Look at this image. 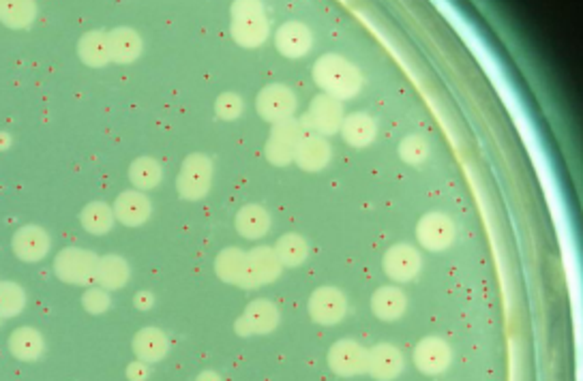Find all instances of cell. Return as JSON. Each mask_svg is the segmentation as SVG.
Instances as JSON below:
<instances>
[{
  "mask_svg": "<svg viewBox=\"0 0 583 381\" xmlns=\"http://www.w3.org/2000/svg\"><path fill=\"white\" fill-rule=\"evenodd\" d=\"M313 80L322 88L324 95L337 99L341 103L354 99L362 88L361 71L339 54H324L318 58L313 65Z\"/></svg>",
  "mask_w": 583,
  "mask_h": 381,
  "instance_id": "1",
  "label": "cell"
},
{
  "mask_svg": "<svg viewBox=\"0 0 583 381\" xmlns=\"http://www.w3.org/2000/svg\"><path fill=\"white\" fill-rule=\"evenodd\" d=\"M230 32L240 48H260L271 35V22L260 3H234Z\"/></svg>",
  "mask_w": 583,
  "mask_h": 381,
  "instance_id": "2",
  "label": "cell"
},
{
  "mask_svg": "<svg viewBox=\"0 0 583 381\" xmlns=\"http://www.w3.org/2000/svg\"><path fill=\"white\" fill-rule=\"evenodd\" d=\"M97 253L80 247H67L54 259V274L69 285H91L97 277Z\"/></svg>",
  "mask_w": 583,
  "mask_h": 381,
  "instance_id": "3",
  "label": "cell"
},
{
  "mask_svg": "<svg viewBox=\"0 0 583 381\" xmlns=\"http://www.w3.org/2000/svg\"><path fill=\"white\" fill-rule=\"evenodd\" d=\"M213 182V161L202 152H191L180 165L176 191L187 202L204 200L211 191Z\"/></svg>",
  "mask_w": 583,
  "mask_h": 381,
  "instance_id": "4",
  "label": "cell"
},
{
  "mask_svg": "<svg viewBox=\"0 0 583 381\" xmlns=\"http://www.w3.org/2000/svg\"><path fill=\"white\" fill-rule=\"evenodd\" d=\"M307 135L305 126L300 125L299 118L282 120V123L273 125L271 137H268L266 146H264V154H266L268 163L277 165V168H283V165H290L294 161V151L299 146L302 137Z\"/></svg>",
  "mask_w": 583,
  "mask_h": 381,
  "instance_id": "5",
  "label": "cell"
},
{
  "mask_svg": "<svg viewBox=\"0 0 583 381\" xmlns=\"http://www.w3.org/2000/svg\"><path fill=\"white\" fill-rule=\"evenodd\" d=\"M344 118V103L322 92V95L313 97L309 109L302 114L300 125L305 126L307 134L328 137L339 134Z\"/></svg>",
  "mask_w": 583,
  "mask_h": 381,
  "instance_id": "6",
  "label": "cell"
},
{
  "mask_svg": "<svg viewBox=\"0 0 583 381\" xmlns=\"http://www.w3.org/2000/svg\"><path fill=\"white\" fill-rule=\"evenodd\" d=\"M282 270L283 266L277 259V255H274L273 247H253L251 251H247L245 273L239 287L256 290V287L268 285L282 277Z\"/></svg>",
  "mask_w": 583,
  "mask_h": 381,
  "instance_id": "7",
  "label": "cell"
},
{
  "mask_svg": "<svg viewBox=\"0 0 583 381\" xmlns=\"http://www.w3.org/2000/svg\"><path fill=\"white\" fill-rule=\"evenodd\" d=\"M455 236H457V228L453 219L444 212H427L416 223V240L427 251H447L455 242Z\"/></svg>",
  "mask_w": 583,
  "mask_h": 381,
  "instance_id": "8",
  "label": "cell"
},
{
  "mask_svg": "<svg viewBox=\"0 0 583 381\" xmlns=\"http://www.w3.org/2000/svg\"><path fill=\"white\" fill-rule=\"evenodd\" d=\"M307 311H309V317L316 324L337 325L339 322H344L345 313H348V300H345V294L337 290V287L324 285L318 287L309 296Z\"/></svg>",
  "mask_w": 583,
  "mask_h": 381,
  "instance_id": "9",
  "label": "cell"
},
{
  "mask_svg": "<svg viewBox=\"0 0 583 381\" xmlns=\"http://www.w3.org/2000/svg\"><path fill=\"white\" fill-rule=\"evenodd\" d=\"M256 109L264 120L277 125L294 116L296 95L285 84H268L257 92Z\"/></svg>",
  "mask_w": 583,
  "mask_h": 381,
  "instance_id": "10",
  "label": "cell"
},
{
  "mask_svg": "<svg viewBox=\"0 0 583 381\" xmlns=\"http://www.w3.org/2000/svg\"><path fill=\"white\" fill-rule=\"evenodd\" d=\"M367 360H370V350L356 343L354 339L337 341L326 356L328 367L339 377H356V375L367 373Z\"/></svg>",
  "mask_w": 583,
  "mask_h": 381,
  "instance_id": "11",
  "label": "cell"
},
{
  "mask_svg": "<svg viewBox=\"0 0 583 381\" xmlns=\"http://www.w3.org/2000/svg\"><path fill=\"white\" fill-rule=\"evenodd\" d=\"M279 325V308L266 298H257L251 300L247 308L236 319L234 330L239 336H253V334H268Z\"/></svg>",
  "mask_w": 583,
  "mask_h": 381,
  "instance_id": "12",
  "label": "cell"
},
{
  "mask_svg": "<svg viewBox=\"0 0 583 381\" xmlns=\"http://www.w3.org/2000/svg\"><path fill=\"white\" fill-rule=\"evenodd\" d=\"M11 248L20 262L37 264L48 257L52 248V236L41 225H22L11 238Z\"/></svg>",
  "mask_w": 583,
  "mask_h": 381,
  "instance_id": "13",
  "label": "cell"
},
{
  "mask_svg": "<svg viewBox=\"0 0 583 381\" xmlns=\"http://www.w3.org/2000/svg\"><path fill=\"white\" fill-rule=\"evenodd\" d=\"M382 268L387 273L388 279L397 281V283H408V281L416 279L418 273L422 268V257L412 245H393L384 253Z\"/></svg>",
  "mask_w": 583,
  "mask_h": 381,
  "instance_id": "14",
  "label": "cell"
},
{
  "mask_svg": "<svg viewBox=\"0 0 583 381\" xmlns=\"http://www.w3.org/2000/svg\"><path fill=\"white\" fill-rule=\"evenodd\" d=\"M414 364L421 373L425 375H439L444 373L453 362V351L450 345L439 336H425L418 341L414 347Z\"/></svg>",
  "mask_w": 583,
  "mask_h": 381,
  "instance_id": "15",
  "label": "cell"
},
{
  "mask_svg": "<svg viewBox=\"0 0 583 381\" xmlns=\"http://www.w3.org/2000/svg\"><path fill=\"white\" fill-rule=\"evenodd\" d=\"M274 48L285 58H302L313 48V32L302 22H283L274 32Z\"/></svg>",
  "mask_w": 583,
  "mask_h": 381,
  "instance_id": "16",
  "label": "cell"
},
{
  "mask_svg": "<svg viewBox=\"0 0 583 381\" xmlns=\"http://www.w3.org/2000/svg\"><path fill=\"white\" fill-rule=\"evenodd\" d=\"M331 143L326 142V137H320L316 134H307L294 151V163L299 165L300 169L311 174L322 172V169L331 163Z\"/></svg>",
  "mask_w": 583,
  "mask_h": 381,
  "instance_id": "17",
  "label": "cell"
},
{
  "mask_svg": "<svg viewBox=\"0 0 583 381\" xmlns=\"http://www.w3.org/2000/svg\"><path fill=\"white\" fill-rule=\"evenodd\" d=\"M114 217H117L125 228H140L151 219L152 203L142 191L129 189L123 191L114 202Z\"/></svg>",
  "mask_w": 583,
  "mask_h": 381,
  "instance_id": "18",
  "label": "cell"
},
{
  "mask_svg": "<svg viewBox=\"0 0 583 381\" xmlns=\"http://www.w3.org/2000/svg\"><path fill=\"white\" fill-rule=\"evenodd\" d=\"M404 353L390 343H378L370 350L367 373L376 381H393L404 371Z\"/></svg>",
  "mask_w": 583,
  "mask_h": 381,
  "instance_id": "19",
  "label": "cell"
},
{
  "mask_svg": "<svg viewBox=\"0 0 583 381\" xmlns=\"http://www.w3.org/2000/svg\"><path fill=\"white\" fill-rule=\"evenodd\" d=\"M109 43V60L118 65H131L142 54V37L140 32L129 26H117L108 32Z\"/></svg>",
  "mask_w": 583,
  "mask_h": 381,
  "instance_id": "20",
  "label": "cell"
},
{
  "mask_svg": "<svg viewBox=\"0 0 583 381\" xmlns=\"http://www.w3.org/2000/svg\"><path fill=\"white\" fill-rule=\"evenodd\" d=\"M271 214L260 203H247L236 212L234 228L247 240H260L271 229Z\"/></svg>",
  "mask_w": 583,
  "mask_h": 381,
  "instance_id": "21",
  "label": "cell"
},
{
  "mask_svg": "<svg viewBox=\"0 0 583 381\" xmlns=\"http://www.w3.org/2000/svg\"><path fill=\"white\" fill-rule=\"evenodd\" d=\"M408 308V298L395 285L378 287L371 296V311L382 322H397Z\"/></svg>",
  "mask_w": 583,
  "mask_h": 381,
  "instance_id": "22",
  "label": "cell"
},
{
  "mask_svg": "<svg viewBox=\"0 0 583 381\" xmlns=\"http://www.w3.org/2000/svg\"><path fill=\"white\" fill-rule=\"evenodd\" d=\"M134 351L137 360L146 364L161 362L170 351L168 334L159 328H142L134 336Z\"/></svg>",
  "mask_w": 583,
  "mask_h": 381,
  "instance_id": "23",
  "label": "cell"
},
{
  "mask_svg": "<svg viewBox=\"0 0 583 381\" xmlns=\"http://www.w3.org/2000/svg\"><path fill=\"white\" fill-rule=\"evenodd\" d=\"M43 350H46V341H43L39 330L30 328V325H22L9 336L11 356L20 362L39 360Z\"/></svg>",
  "mask_w": 583,
  "mask_h": 381,
  "instance_id": "24",
  "label": "cell"
},
{
  "mask_svg": "<svg viewBox=\"0 0 583 381\" xmlns=\"http://www.w3.org/2000/svg\"><path fill=\"white\" fill-rule=\"evenodd\" d=\"M129 277L131 268L125 257L117 255V253H108V255L99 257L95 277V283H99V287H103L106 291H117L129 283Z\"/></svg>",
  "mask_w": 583,
  "mask_h": 381,
  "instance_id": "25",
  "label": "cell"
},
{
  "mask_svg": "<svg viewBox=\"0 0 583 381\" xmlns=\"http://www.w3.org/2000/svg\"><path fill=\"white\" fill-rule=\"evenodd\" d=\"M339 131L352 148H367L376 140L378 123L367 112H354L345 116Z\"/></svg>",
  "mask_w": 583,
  "mask_h": 381,
  "instance_id": "26",
  "label": "cell"
},
{
  "mask_svg": "<svg viewBox=\"0 0 583 381\" xmlns=\"http://www.w3.org/2000/svg\"><path fill=\"white\" fill-rule=\"evenodd\" d=\"M78 56L88 67L101 69L109 60V43L106 30H88L78 41Z\"/></svg>",
  "mask_w": 583,
  "mask_h": 381,
  "instance_id": "27",
  "label": "cell"
},
{
  "mask_svg": "<svg viewBox=\"0 0 583 381\" xmlns=\"http://www.w3.org/2000/svg\"><path fill=\"white\" fill-rule=\"evenodd\" d=\"M245 259L247 251L239 247H228L223 251H219V255L214 257V273L223 283L239 285L245 273Z\"/></svg>",
  "mask_w": 583,
  "mask_h": 381,
  "instance_id": "28",
  "label": "cell"
},
{
  "mask_svg": "<svg viewBox=\"0 0 583 381\" xmlns=\"http://www.w3.org/2000/svg\"><path fill=\"white\" fill-rule=\"evenodd\" d=\"M274 255L282 262V266L296 268L300 264H305L307 257H309V242L302 238L300 234L288 231L274 245Z\"/></svg>",
  "mask_w": 583,
  "mask_h": 381,
  "instance_id": "29",
  "label": "cell"
},
{
  "mask_svg": "<svg viewBox=\"0 0 583 381\" xmlns=\"http://www.w3.org/2000/svg\"><path fill=\"white\" fill-rule=\"evenodd\" d=\"M114 221H117V217H114V210L112 206H108L106 202L86 203L80 212L82 228L92 236L108 234V231L114 228Z\"/></svg>",
  "mask_w": 583,
  "mask_h": 381,
  "instance_id": "30",
  "label": "cell"
},
{
  "mask_svg": "<svg viewBox=\"0 0 583 381\" xmlns=\"http://www.w3.org/2000/svg\"><path fill=\"white\" fill-rule=\"evenodd\" d=\"M37 18V4L30 0H0V24L9 29H29Z\"/></svg>",
  "mask_w": 583,
  "mask_h": 381,
  "instance_id": "31",
  "label": "cell"
},
{
  "mask_svg": "<svg viewBox=\"0 0 583 381\" xmlns=\"http://www.w3.org/2000/svg\"><path fill=\"white\" fill-rule=\"evenodd\" d=\"M163 168L157 159L140 157L129 165V180L135 191H151L161 182Z\"/></svg>",
  "mask_w": 583,
  "mask_h": 381,
  "instance_id": "32",
  "label": "cell"
},
{
  "mask_svg": "<svg viewBox=\"0 0 583 381\" xmlns=\"http://www.w3.org/2000/svg\"><path fill=\"white\" fill-rule=\"evenodd\" d=\"M26 307L24 287L13 281H0V317L11 319L18 317Z\"/></svg>",
  "mask_w": 583,
  "mask_h": 381,
  "instance_id": "33",
  "label": "cell"
},
{
  "mask_svg": "<svg viewBox=\"0 0 583 381\" xmlns=\"http://www.w3.org/2000/svg\"><path fill=\"white\" fill-rule=\"evenodd\" d=\"M399 157L408 165H421L429 159V142L422 135H405L399 143Z\"/></svg>",
  "mask_w": 583,
  "mask_h": 381,
  "instance_id": "34",
  "label": "cell"
},
{
  "mask_svg": "<svg viewBox=\"0 0 583 381\" xmlns=\"http://www.w3.org/2000/svg\"><path fill=\"white\" fill-rule=\"evenodd\" d=\"M245 109V101L243 97L236 95V92H223V95L217 97L214 101V114L219 116L222 120H236Z\"/></svg>",
  "mask_w": 583,
  "mask_h": 381,
  "instance_id": "35",
  "label": "cell"
},
{
  "mask_svg": "<svg viewBox=\"0 0 583 381\" xmlns=\"http://www.w3.org/2000/svg\"><path fill=\"white\" fill-rule=\"evenodd\" d=\"M112 305V298L103 287H88L82 296V307L86 308V313L91 315H103Z\"/></svg>",
  "mask_w": 583,
  "mask_h": 381,
  "instance_id": "36",
  "label": "cell"
},
{
  "mask_svg": "<svg viewBox=\"0 0 583 381\" xmlns=\"http://www.w3.org/2000/svg\"><path fill=\"white\" fill-rule=\"evenodd\" d=\"M125 375H126V379H129V381H146L148 377H151V368H148L146 362L135 360V362H131L129 367H126Z\"/></svg>",
  "mask_w": 583,
  "mask_h": 381,
  "instance_id": "37",
  "label": "cell"
},
{
  "mask_svg": "<svg viewBox=\"0 0 583 381\" xmlns=\"http://www.w3.org/2000/svg\"><path fill=\"white\" fill-rule=\"evenodd\" d=\"M134 305L135 308H140V311H151L152 305H155V294H151V291H140V294H135L134 298Z\"/></svg>",
  "mask_w": 583,
  "mask_h": 381,
  "instance_id": "38",
  "label": "cell"
},
{
  "mask_svg": "<svg viewBox=\"0 0 583 381\" xmlns=\"http://www.w3.org/2000/svg\"><path fill=\"white\" fill-rule=\"evenodd\" d=\"M196 381H223V379H222V375L214 373V371H202L200 375H197Z\"/></svg>",
  "mask_w": 583,
  "mask_h": 381,
  "instance_id": "39",
  "label": "cell"
},
{
  "mask_svg": "<svg viewBox=\"0 0 583 381\" xmlns=\"http://www.w3.org/2000/svg\"><path fill=\"white\" fill-rule=\"evenodd\" d=\"M11 146V135L9 134H0V151H7V148Z\"/></svg>",
  "mask_w": 583,
  "mask_h": 381,
  "instance_id": "40",
  "label": "cell"
},
{
  "mask_svg": "<svg viewBox=\"0 0 583 381\" xmlns=\"http://www.w3.org/2000/svg\"><path fill=\"white\" fill-rule=\"evenodd\" d=\"M0 322H3V317H0Z\"/></svg>",
  "mask_w": 583,
  "mask_h": 381,
  "instance_id": "41",
  "label": "cell"
}]
</instances>
